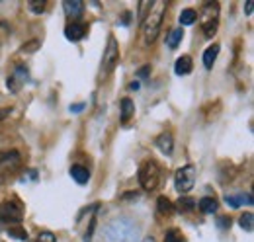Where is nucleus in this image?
Here are the masks:
<instances>
[{"label":"nucleus","mask_w":254,"mask_h":242,"mask_svg":"<svg viewBox=\"0 0 254 242\" xmlns=\"http://www.w3.org/2000/svg\"><path fill=\"white\" fill-rule=\"evenodd\" d=\"M143 242H155V238H153V236H147V238H145Z\"/></svg>","instance_id":"nucleus-35"},{"label":"nucleus","mask_w":254,"mask_h":242,"mask_svg":"<svg viewBox=\"0 0 254 242\" xmlns=\"http://www.w3.org/2000/svg\"><path fill=\"white\" fill-rule=\"evenodd\" d=\"M82 107H84V104H74V105H71V111L78 113V111H82Z\"/></svg>","instance_id":"nucleus-32"},{"label":"nucleus","mask_w":254,"mask_h":242,"mask_svg":"<svg viewBox=\"0 0 254 242\" xmlns=\"http://www.w3.org/2000/svg\"><path fill=\"white\" fill-rule=\"evenodd\" d=\"M129 88H131V90H137V88H139V82H131V86H129Z\"/></svg>","instance_id":"nucleus-34"},{"label":"nucleus","mask_w":254,"mask_h":242,"mask_svg":"<svg viewBox=\"0 0 254 242\" xmlns=\"http://www.w3.org/2000/svg\"><path fill=\"white\" fill-rule=\"evenodd\" d=\"M196 20H198V12L196 10H192V8L182 10V14H180V24L182 26H192Z\"/></svg>","instance_id":"nucleus-21"},{"label":"nucleus","mask_w":254,"mask_h":242,"mask_svg":"<svg viewBox=\"0 0 254 242\" xmlns=\"http://www.w3.org/2000/svg\"><path fill=\"white\" fill-rule=\"evenodd\" d=\"M71 176H73V180H74L76 184H86V182L90 180L88 168H84V166H80V164H74V166L71 168Z\"/></svg>","instance_id":"nucleus-15"},{"label":"nucleus","mask_w":254,"mask_h":242,"mask_svg":"<svg viewBox=\"0 0 254 242\" xmlns=\"http://www.w3.org/2000/svg\"><path fill=\"white\" fill-rule=\"evenodd\" d=\"M8 234L14 236V238H18V240H26V238H28V232H26L24 228H18V226H10Z\"/></svg>","instance_id":"nucleus-26"},{"label":"nucleus","mask_w":254,"mask_h":242,"mask_svg":"<svg viewBox=\"0 0 254 242\" xmlns=\"http://www.w3.org/2000/svg\"><path fill=\"white\" fill-rule=\"evenodd\" d=\"M198 207H200L201 213L211 215V213L217 211V199H215V197H201L200 203H198Z\"/></svg>","instance_id":"nucleus-19"},{"label":"nucleus","mask_w":254,"mask_h":242,"mask_svg":"<svg viewBox=\"0 0 254 242\" xmlns=\"http://www.w3.org/2000/svg\"><path fill=\"white\" fill-rule=\"evenodd\" d=\"M155 145H157V149H159V151H161L163 155L170 156V155L174 153V139H172V133H168V131L161 133V135L157 137Z\"/></svg>","instance_id":"nucleus-9"},{"label":"nucleus","mask_w":254,"mask_h":242,"mask_svg":"<svg viewBox=\"0 0 254 242\" xmlns=\"http://www.w3.org/2000/svg\"><path fill=\"white\" fill-rule=\"evenodd\" d=\"M22 162V156L18 151H6L0 153V174H8L12 170H16Z\"/></svg>","instance_id":"nucleus-7"},{"label":"nucleus","mask_w":254,"mask_h":242,"mask_svg":"<svg viewBox=\"0 0 254 242\" xmlns=\"http://www.w3.org/2000/svg\"><path fill=\"white\" fill-rule=\"evenodd\" d=\"M135 113V104L131 98H123L119 104V121L121 123H129L131 117Z\"/></svg>","instance_id":"nucleus-11"},{"label":"nucleus","mask_w":254,"mask_h":242,"mask_svg":"<svg viewBox=\"0 0 254 242\" xmlns=\"http://www.w3.org/2000/svg\"><path fill=\"white\" fill-rule=\"evenodd\" d=\"M252 10H254V2H252V0H248V2L244 4V12H246V16H252Z\"/></svg>","instance_id":"nucleus-30"},{"label":"nucleus","mask_w":254,"mask_h":242,"mask_svg":"<svg viewBox=\"0 0 254 242\" xmlns=\"http://www.w3.org/2000/svg\"><path fill=\"white\" fill-rule=\"evenodd\" d=\"M219 12H221V6L219 2H205L201 12H200V24H201V30H203V35L205 37H213L217 34V26H219Z\"/></svg>","instance_id":"nucleus-2"},{"label":"nucleus","mask_w":254,"mask_h":242,"mask_svg":"<svg viewBox=\"0 0 254 242\" xmlns=\"http://www.w3.org/2000/svg\"><path fill=\"white\" fill-rule=\"evenodd\" d=\"M149 74H151V67H149V65H147V67H141V69L137 70V78H141V80H145Z\"/></svg>","instance_id":"nucleus-29"},{"label":"nucleus","mask_w":254,"mask_h":242,"mask_svg":"<svg viewBox=\"0 0 254 242\" xmlns=\"http://www.w3.org/2000/svg\"><path fill=\"white\" fill-rule=\"evenodd\" d=\"M225 201H227V205H231V207H240L242 203H246V205H252V195L250 193H240V195H227L225 197Z\"/></svg>","instance_id":"nucleus-16"},{"label":"nucleus","mask_w":254,"mask_h":242,"mask_svg":"<svg viewBox=\"0 0 254 242\" xmlns=\"http://www.w3.org/2000/svg\"><path fill=\"white\" fill-rule=\"evenodd\" d=\"M8 111H10V109H4V111H0V119H2V117H4V115H6Z\"/></svg>","instance_id":"nucleus-36"},{"label":"nucleus","mask_w":254,"mask_h":242,"mask_svg":"<svg viewBox=\"0 0 254 242\" xmlns=\"http://www.w3.org/2000/svg\"><path fill=\"white\" fill-rule=\"evenodd\" d=\"M63 8H65V14L71 16L74 22L82 16L84 12V4H82V0H65L63 2Z\"/></svg>","instance_id":"nucleus-12"},{"label":"nucleus","mask_w":254,"mask_h":242,"mask_svg":"<svg viewBox=\"0 0 254 242\" xmlns=\"http://www.w3.org/2000/svg\"><path fill=\"white\" fill-rule=\"evenodd\" d=\"M217 55H219V45L213 43V45L207 47L205 53H203V67H205V69H211L213 63H215V59H217Z\"/></svg>","instance_id":"nucleus-18"},{"label":"nucleus","mask_w":254,"mask_h":242,"mask_svg":"<svg viewBox=\"0 0 254 242\" xmlns=\"http://www.w3.org/2000/svg\"><path fill=\"white\" fill-rule=\"evenodd\" d=\"M94 228H96V219L92 217V219H90V226H88V230H86V234H84V242H92Z\"/></svg>","instance_id":"nucleus-28"},{"label":"nucleus","mask_w":254,"mask_h":242,"mask_svg":"<svg viewBox=\"0 0 254 242\" xmlns=\"http://www.w3.org/2000/svg\"><path fill=\"white\" fill-rule=\"evenodd\" d=\"M192 69H194V65H192V57H190V55H182V57H178L176 63H174V72H176L178 76L190 74Z\"/></svg>","instance_id":"nucleus-13"},{"label":"nucleus","mask_w":254,"mask_h":242,"mask_svg":"<svg viewBox=\"0 0 254 242\" xmlns=\"http://www.w3.org/2000/svg\"><path fill=\"white\" fill-rule=\"evenodd\" d=\"M28 80V72L22 69V67H18L16 69V72L12 74V76H8V90L10 92H14V94H18L20 92V88H22V84Z\"/></svg>","instance_id":"nucleus-10"},{"label":"nucleus","mask_w":254,"mask_h":242,"mask_svg":"<svg viewBox=\"0 0 254 242\" xmlns=\"http://www.w3.org/2000/svg\"><path fill=\"white\" fill-rule=\"evenodd\" d=\"M219 225H221L223 228H227V226H231V219H227V217H221V219H219Z\"/></svg>","instance_id":"nucleus-31"},{"label":"nucleus","mask_w":254,"mask_h":242,"mask_svg":"<svg viewBox=\"0 0 254 242\" xmlns=\"http://www.w3.org/2000/svg\"><path fill=\"white\" fill-rule=\"evenodd\" d=\"M238 225H240L246 232H252V228H254V215H252V213L240 215V217H238Z\"/></svg>","instance_id":"nucleus-22"},{"label":"nucleus","mask_w":254,"mask_h":242,"mask_svg":"<svg viewBox=\"0 0 254 242\" xmlns=\"http://www.w3.org/2000/svg\"><path fill=\"white\" fill-rule=\"evenodd\" d=\"M164 242H184V236H182V232H180V230H176V228H170V230L166 232V238H164Z\"/></svg>","instance_id":"nucleus-24"},{"label":"nucleus","mask_w":254,"mask_h":242,"mask_svg":"<svg viewBox=\"0 0 254 242\" xmlns=\"http://www.w3.org/2000/svg\"><path fill=\"white\" fill-rule=\"evenodd\" d=\"M30 10L34 12V14H41L45 8H47V2H45V0H30Z\"/></svg>","instance_id":"nucleus-23"},{"label":"nucleus","mask_w":254,"mask_h":242,"mask_svg":"<svg viewBox=\"0 0 254 242\" xmlns=\"http://www.w3.org/2000/svg\"><path fill=\"white\" fill-rule=\"evenodd\" d=\"M22 219H24V211L16 201H4L2 205H0V221L2 223L16 226V225L22 223Z\"/></svg>","instance_id":"nucleus-5"},{"label":"nucleus","mask_w":254,"mask_h":242,"mask_svg":"<svg viewBox=\"0 0 254 242\" xmlns=\"http://www.w3.org/2000/svg\"><path fill=\"white\" fill-rule=\"evenodd\" d=\"M37 242H57V238H55L53 232H49V230H41L39 236H37Z\"/></svg>","instance_id":"nucleus-27"},{"label":"nucleus","mask_w":254,"mask_h":242,"mask_svg":"<svg viewBox=\"0 0 254 242\" xmlns=\"http://www.w3.org/2000/svg\"><path fill=\"white\" fill-rule=\"evenodd\" d=\"M166 12V2L164 0H159V2H153L149 12L145 14V18L141 20V28H143V39L147 45L155 43V39L159 37L161 26H163V18Z\"/></svg>","instance_id":"nucleus-1"},{"label":"nucleus","mask_w":254,"mask_h":242,"mask_svg":"<svg viewBox=\"0 0 254 242\" xmlns=\"http://www.w3.org/2000/svg\"><path fill=\"white\" fill-rule=\"evenodd\" d=\"M196 203H198V201H194L192 197H180V199L176 201V205H174V207H178V211H180V213H190V211H194V209H196Z\"/></svg>","instance_id":"nucleus-20"},{"label":"nucleus","mask_w":254,"mask_h":242,"mask_svg":"<svg viewBox=\"0 0 254 242\" xmlns=\"http://www.w3.org/2000/svg\"><path fill=\"white\" fill-rule=\"evenodd\" d=\"M196 184V168L192 164H186L176 170L174 174V186L180 193H188Z\"/></svg>","instance_id":"nucleus-4"},{"label":"nucleus","mask_w":254,"mask_h":242,"mask_svg":"<svg viewBox=\"0 0 254 242\" xmlns=\"http://www.w3.org/2000/svg\"><path fill=\"white\" fill-rule=\"evenodd\" d=\"M157 209H159V215H163V217H170L172 213H174V203L166 197V195H161L159 199H157Z\"/></svg>","instance_id":"nucleus-14"},{"label":"nucleus","mask_w":254,"mask_h":242,"mask_svg":"<svg viewBox=\"0 0 254 242\" xmlns=\"http://www.w3.org/2000/svg\"><path fill=\"white\" fill-rule=\"evenodd\" d=\"M86 32H88L86 24H80V22H73L65 28V35L69 41H80L86 35Z\"/></svg>","instance_id":"nucleus-8"},{"label":"nucleus","mask_w":254,"mask_h":242,"mask_svg":"<svg viewBox=\"0 0 254 242\" xmlns=\"http://www.w3.org/2000/svg\"><path fill=\"white\" fill-rule=\"evenodd\" d=\"M182 37H184L182 28H174V30H170L168 35H166V47H168V49H176L178 43L182 41Z\"/></svg>","instance_id":"nucleus-17"},{"label":"nucleus","mask_w":254,"mask_h":242,"mask_svg":"<svg viewBox=\"0 0 254 242\" xmlns=\"http://www.w3.org/2000/svg\"><path fill=\"white\" fill-rule=\"evenodd\" d=\"M119 63V47H117V41L115 37H109L108 39V47L104 51V70L106 72H111Z\"/></svg>","instance_id":"nucleus-6"},{"label":"nucleus","mask_w":254,"mask_h":242,"mask_svg":"<svg viewBox=\"0 0 254 242\" xmlns=\"http://www.w3.org/2000/svg\"><path fill=\"white\" fill-rule=\"evenodd\" d=\"M129 22H131V14H129V12H125V14H123V18H121V24H125V26H127Z\"/></svg>","instance_id":"nucleus-33"},{"label":"nucleus","mask_w":254,"mask_h":242,"mask_svg":"<svg viewBox=\"0 0 254 242\" xmlns=\"http://www.w3.org/2000/svg\"><path fill=\"white\" fill-rule=\"evenodd\" d=\"M139 184L147 191H153V190L159 188V184H161V168H159V164L155 160H145L139 166Z\"/></svg>","instance_id":"nucleus-3"},{"label":"nucleus","mask_w":254,"mask_h":242,"mask_svg":"<svg viewBox=\"0 0 254 242\" xmlns=\"http://www.w3.org/2000/svg\"><path fill=\"white\" fill-rule=\"evenodd\" d=\"M39 39H32V41H26L24 45H22V53H36L37 49H39Z\"/></svg>","instance_id":"nucleus-25"}]
</instances>
